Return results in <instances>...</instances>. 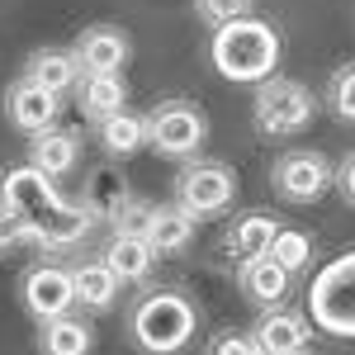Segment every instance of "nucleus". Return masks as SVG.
<instances>
[{
	"mask_svg": "<svg viewBox=\"0 0 355 355\" xmlns=\"http://www.w3.org/2000/svg\"><path fill=\"white\" fill-rule=\"evenodd\" d=\"M194 327H199V313L180 289H147L128 313V336L147 355L185 351V341H194Z\"/></svg>",
	"mask_w": 355,
	"mask_h": 355,
	"instance_id": "f257e3e1",
	"label": "nucleus"
},
{
	"mask_svg": "<svg viewBox=\"0 0 355 355\" xmlns=\"http://www.w3.org/2000/svg\"><path fill=\"white\" fill-rule=\"evenodd\" d=\"M209 57H214V67H218L227 81H256L261 85L279 67V33H275V24L246 15V19H232V24H223L214 33Z\"/></svg>",
	"mask_w": 355,
	"mask_h": 355,
	"instance_id": "f03ea898",
	"label": "nucleus"
},
{
	"mask_svg": "<svg viewBox=\"0 0 355 355\" xmlns=\"http://www.w3.org/2000/svg\"><path fill=\"white\" fill-rule=\"evenodd\" d=\"M313 119H318V95L294 76H266L251 95V128L266 142L299 137Z\"/></svg>",
	"mask_w": 355,
	"mask_h": 355,
	"instance_id": "7ed1b4c3",
	"label": "nucleus"
},
{
	"mask_svg": "<svg viewBox=\"0 0 355 355\" xmlns=\"http://www.w3.org/2000/svg\"><path fill=\"white\" fill-rule=\"evenodd\" d=\"M171 199L194 214V218H223L227 209H232V199H237V171L218 157H190V162H180L175 171V185H171Z\"/></svg>",
	"mask_w": 355,
	"mask_h": 355,
	"instance_id": "20e7f679",
	"label": "nucleus"
},
{
	"mask_svg": "<svg viewBox=\"0 0 355 355\" xmlns=\"http://www.w3.org/2000/svg\"><path fill=\"white\" fill-rule=\"evenodd\" d=\"M209 142V119L194 100H162L147 110V147L166 162H190Z\"/></svg>",
	"mask_w": 355,
	"mask_h": 355,
	"instance_id": "39448f33",
	"label": "nucleus"
},
{
	"mask_svg": "<svg viewBox=\"0 0 355 355\" xmlns=\"http://www.w3.org/2000/svg\"><path fill=\"white\" fill-rule=\"evenodd\" d=\"M270 190L284 204H318L327 190H336V166L318 147H289L270 166Z\"/></svg>",
	"mask_w": 355,
	"mask_h": 355,
	"instance_id": "423d86ee",
	"label": "nucleus"
},
{
	"mask_svg": "<svg viewBox=\"0 0 355 355\" xmlns=\"http://www.w3.org/2000/svg\"><path fill=\"white\" fill-rule=\"evenodd\" d=\"M308 308L318 318V327L331 336H355V251L336 256L327 270L313 279Z\"/></svg>",
	"mask_w": 355,
	"mask_h": 355,
	"instance_id": "0eeeda50",
	"label": "nucleus"
},
{
	"mask_svg": "<svg viewBox=\"0 0 355 355\" xmlns=\"http://www.w3.org/2000/svg\"><path fill=\"white\" fill-rule=\"evenodd\" d=\"M100 223L90 218V209H85L81 199H57L48 204L43 214H33L28 218V242L38 246V251H48V256H62V251H76V246L95 232Z\"/></svg>",
	"mask_w": 355,
	"mask_h": 355,
	"instance_id": "6e6552de",
	"label": "nucleus"
},
{
	"mask_svg": "<svg viewBox=\"0 0 355 355\" xmlns=\"http://www.w3.org/2000/svg\"><path fill=\"white\" fill-rule=\"evenodd\" d=\"M19 303H24V313L33 322H53V318L76 308V279L57 261H38L19 275Z\"/></svg>",
	"mask_w": 355,
	"mask_h": 355,
	"instance_id": "1a4fd4ad",
	"label": "nucleus"
},
{
	"mask_svg": "<svg viewBox=\"0 0 355 355\" xmlns=\"http://www.w3.org/2000/svg\"><path fill=\"white\" fill-rule=\"evenodd\" d=\"M76 199L90 209V218L100 223V227H114V223L123 218V209L133 204V180H128V171L114 162V157H105V162H95L85 171Z\"/></svg>",
	"mask_w": 355,
	"mask_h": 355,
	"instance_id": "9d476101",
	"label": "nucleus"
},
{
	"mask_svg": "<svg viewBox=\"0 0 355 355\" xmlns=\"http://www.w3.org/2000/svg\"><path fill=\"white\" fill-rule=\"evenodd\" d=\"M5 119H10V128H19L28 137L48 133L62 119V95H53L48 85L28 81V76H19L15 85H5Z\"/></svg>",
	"mask_w": 355,
	"mask_h": 355,
	"instance_id": "9b49d317",
	"label": "nucleus"
},
{
	"mask_svg": "<svg viewBox=\"0 0 355 355\" xmlns=\"http://www.w3.org/2000/svg\"><path fill=\"white\" fill-rule=\"evenodd\" d=\"M71 53L81 62V71H123L133 57V38L119 24H85L71 43Z\"/></svg>",
	"mask_w": 355,
	"mask_h": 355,
	"instance_id": "f8f14e48",
	"label": "nucleus"
},
{
	"mask_svg": "<svg viewBox=\"0 0 355 355\" xmlns=\"http://www.w3.org/2000/svg\"><path fill=\"white\" fill-rule=\"evenodd\" d=\"M289 284H294V275L284 270L275 256H256V261L237 266V294H242V303L256 308V313L279 308V303L289 299Z\"/></svg>",
	"mask_w": 355,
	"mask_h": 355,
	"instance_id": "ddd939ff",
	"label": "nucleus"
},
{
	"mask_svg": "<svg viewBox=\"0 0 355 355\" xmlns=\"http://www.w3.org/2000/svg\"><path fill=\"white\" fill-rule=\"evenodd\" d=\"M256 341H261V351L266 355H303L313 346V322H308V313L299 308H266L261 313V322H256Z\"/></svg>",
	"mask_w": 355,
	"mask_h": 355,
	"instance_id": "4468645a",
	"label": "nucleus"
},
{
	"mask_svg": "<svg viewBox=\"0 0 355 355\" xmlns=\"http://www.w3.org/2000/svg\"><path fill=\"white\" fill-rule=\"evenodd\" d=\"M62 199V190H57L53 175H43L38 166H10L5 171V180H0V204H10L15 214H24V218H33V214H43L48 204H57Z\"/></svg>",
	"mask_w": 355,
	"mask_h": 355,
	"instance_id": "2eb2a0df",
	"label": "nucleus"
},
{
	"mask_svg": "<svg viewBox=\"0 0 355 355\" xmlns=\"http://www.w3.org/2000/svg\"><path fill=\"white\" fill-rule=\"evenodd\" d=\"M105 261H110V270L123 279V284H147L152 270H157V246L147 242L142 232H123V227H110V237H105V251H100Z\"/></svg>",
	"mask_w": 355,
	"mask_h": 355,
	"instance_id": "dca6fc26",
	"label": "nucleus"
},
{
	"mask_svg": "<svg viewBox=\"0 0 355 355\" xmlns=\"http://www.w3.org/2000/svg\"><path fill=\"white\" fill-rule=\"evenodd\" d=\"M275 232H279V218H270V214H261V209L237 214V218L223 227V256H227L232 266H246V261H256V256H270Z\"/></svg>",
	"mask_w": 355,
	"mask_h": 355,
	"instance_id": "f3484780",
	"label": "nucleus"
},
{
	"mask_svg": "<svg viewBox=\"0 0 355 355\" xmlns=\"http://www.w3.org/2000/svg\"><path fill=\"white\" fill-rule=\"evenodd\" d=\"M194 227H199V218L185 214L175 199H166V204H152V209H147L142 237L157 246V256H180V251L194 246Z\"/></svg>",
	"mask_w": 355,
	"mask_h": 355,
	"instance_id": "a211bd4d",
	"label": "nucleus"
},
{
	"mask_svg": "<svg viewBox=\"0 0 355 355\" xmlns=\"http://www.w3.org/2000/svg\"><path fill=\"white\" fill-rule=\"evenodd\" d=\"M76 110L81 119L95 128V123H105L110 114L128 110V85L119 71H85L81 85H76Z\"/></svg>",
	"mask_w": 355,
	"mask_h": 355,
	"instance_id": "6ab92c4d",
	"label": "nucleus"
},
{
	"mask_svg": "<svg viewBox=\"0 0 355 355\" xmlns=\"http://www.w3.org/2000/svg\"><path fill=\"white\" fill-rule=\"evenodd\" d=\"M71 279H76V308H85V313H110L114 303H119V294H123V279L110 270L105 256L81 261L71 270Z\"/></svg>",
	"mask_w": 355,
	"mask_h": 355,
	"instance_id": "aec40b11",
	"label": "nucleus"
},
{
	"mask_svg": "<svg viewBox=\"0 0 355 355\" xmlns=\"http://www.w3.org/2000/svg\"><path fill=\"white\" fill-rule=\"evenodd\" d=\"M28 162L38 166L43 175H53V180H62L67 171H76V162H81V137L71 133V128H48V133H33L28 137Z\"/></svg>",
	"mask_w": 355,
	"mask_h": 355,
	"instance_id": "412c9836",
	"label": "nucleus"
},
{
	"mask_svg": "<svg viewBox=\"0 0 355 355\" xmlns=\"http://www.w3.org/2000/svg\"><path fill=\"white\" fill-rule=\"evenodd\" d=\"M24 76L38 85H48L53 95H71L76 85H81V62H76V53L71 48H38V53H28L24 62Z\"/></svg>",
	"mask_w": 355,
	"mask_h": 355,
	"instance_id": "4be33fe9",
	"label": "nucleus"
},
{
	"mask_svg": "<svg viewBox=\"0 0 355 355\" xmlns=\"http://www.w3.org/2000/svg\"><path fill=\"white\" fill-rule=\"evenodd\" d=\"M95 142H100V152H105V157L128 162L133 152L147 147V114H137V110L110 114L105 123H95Z\"/></svg>",
	"mask_w": 355,
	"mask_h": 355,
	"instance_id": "5701e85b",
	"label": "nucleus"
},
{
	"mask_svg": "<svg viewBox=\"0 0 355 355\" xmlns=\"http://www.w3.org/2000/svg\"><path fill=\"white\" fill-rule=\"evenodd\" d=\"M95 351V331L85 318L62 313L53 322H38V355H90Z\"/></svg>",
	"mask_w": 355,
	"mask_h": 355,
	"instance_id": "b1692460",
	"label": "nucleus"
},
{
	"mask_svg": "<svg viewBox=\"0 0 355 355\" xmlns=\"http://www.w3.org/2000/svg\"><path fill=\"white\" fill-rule=\"evenodd\" d=\"M322 105H327L331 119L341 123H355V62H341L327 76V90H322Z\"/></svg>",
	"mask_w": 355,
	"mask_h": 355,
	"instance_id": "393cba45",
	"label": "nucleus"
},
{
	"mask_svg": "<svg viewBox=\"0 0 355 355\" xmlns=\"http://www.w3.org/2000/svg\"><path fill=\"white\" fill-rule=\"evenodd\" d=\"M270 256L289 275H299L303 266H308V256H313V242L303 237L299 227H284V223H279V232H275V242H270Z\"/></svg>",
	"mask_w": 355,
	"mask_h": 355,
	"instance_id": "a878e982",
	"label": "nucleus"
},
{
	"mask_svg": "<svg viewBox=\"0 0 355 355\" xmlns=\"http://www.w3.org/2000/svg\"><path fill=\"white\" fill-rule=\"evenodd\" d=\"M194 15L209 28H223V24H232V19L256 15V0H194Z\"/></svg>",
	"mask_w": 355,
	"mask_h": 355,
	"instance_id": "bb28decb",
	"label": "nucleus"
},
{
	"mask_svg": "<svg viewBox=\"0 0 355 355\" xmlns=\"http://www.w3.org/2000/svg\"><path fill=\"white\" fill-rule=\"evenodd\" d=\"M204 355H266L261 351V341H256V331H223L209 341V351Z\"/></svg>",
	"mask_w": 355,
	"mask_h": 355,
	"instance_id": "cd10ccee",
	"label": "nucleus"
},
{
	"mask_svg": "<svg viewBox=\"0 0 355 355\" xmlns=\"http://www.w3.org/2000/svg\"><path fill=\"white\" fill-rule=\"evenodd\" d=\"M28 242V218L24 214H15L10 204H0V256H10L15 246Z\"/></svg>",
	"mask_w": 355,
	"mask_h": 355,
	"instance_id": "c85d7f7f",
	"label": "nucleus"
},
{
	"mask_svg": "<svg viewBox=\"0 0 355 355\" xmlns=\"http://www.w3.org/2000/svg\"><path fill=\"white\" fill-rule=\"evenodd\" d=\"M336 190H341V199L355 209V152H346V157L336 162Z\"/></svg>",
	"mask_w": 355,
	"mask_h": 355,
	"instance_id": "c756f323",
	"label": "nucleus"
},
{
	"mask_svg": "<svg viewBox=\"0 0 355 355\" xmlns=\"http://www.w3.org/2000/svg\"><path fill=\"white\" fill-rule=\"evenodd\" d=\"M303 355H313V351H303Z\"/></svg>",
	"mask_w": 355,
	"mask_h": 355,
	"instance_id": "7c9ffc66",
	"label": "nucleus"
}]
</instances>
